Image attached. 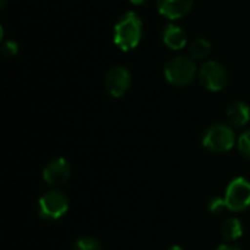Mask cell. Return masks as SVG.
Instances as JSON below:
<instances>
[{
  "instance_id": "cell-1",
  "label": "cell",
  "mask_w": 250,
  "mask_h": 250,
  "mask_svg": "<svg viewBox=\"0 0 250 250\" xmlns=\"http://www.w3.org/2000/svg\"><path fill=\"white\" fill-rule=\"evenodd\" d=\"M142 34L144 22L141 16L136 12L129 10L117 19L113 29V41L122 51L127 53L139 45Z\"/></svg>"
},
{
  "instance_id": "cell-2",
  "label": "cell",
  "mask_w": 250,
  "mask_h": 250,
  "mask_svg": "<svg viewBox=\"0 0 250 250\" xmlns=\"http://www.w3.org/2000/svg\"><path fill=\"white\" fill-rule=\"evenodd\" d=\"M198 73V66L192 57L188 56H176L171 57L164 66V78L166 81L177 88L186 86L193 82Z\"/></svg>"
},
{
  "instance_id": "cell-3",
  "label": "cell",
  "mask_w": 250,
  "mask_h": 250,
  "mask_svg": "<svg viewBox=\"0 0 250 250\" xmlns=\"http://www.w3.org/2000/svg\"><path fill=\"white\" fill-rule=\"evenodd\" d=\"M236 144L237 139L233 127L224 123H215L209 126L202 136L204 148L212 154H226L231 151Z\"/></svg>"
},
{
  "instance_id": "cell-4",
  "label": "cell",
  "mask_w": 250,
  "mask_h": 250,
  "mask_svg": "<svg viewBox=\"0 0 250 250\" xmlns=\"http://www.w3.org/2000/svg\"><path fill=\"white\" fill-rule=\"evenodd\" d=\"M69 196L57 189L45 192L37 204V212L40 218L45 221H56L69 211Z\"/></svg>"
},
{
  "instance_id": "cell-5",
  "label": "cell",
  "mask_w": 250,
  "mask_h": 250,
  "mask_svg": "<svg viewBox=\"0 0 250 250\" xmlns=\"http://www.w3.org/2000/svg\"><path fill=\"white\" fill-rule=\"evenodd\" d=\"M224 201L231 212H243L250 208V182L245 177L233 179L226 189Z\"/></svg>"
},
{
  "instance_id": "cell-6",
  "label": "cell",
  "mask_w": 250,
  "mask_h": 250,
  "mask_svg": "<svg viewBox=\"0 0 250 250\" xmlns=\"http://www.w3.org/2000/svg\"><path fill=\"white\" fill-rule=\"evenodd\" d=\"M199 81L205 89L211 92H218L227 86L229 72L221 63L215 60H208L199 69Z\"/></svg>"
},
{
  "instance_id": "cell-7",
  "label": "cell",
  "mask_w": 250,
  "mask_h": 250,
  "mask_svg": "<svg viewBox=\"0 0 250 250\" xmlns=\"http://www.w3.org/2000/svg\"><path fill=\"white\" fill-rule=\"evenodd\" d=\"M132 85V73L126 66H114L111 67L104 79L105 91L113 98H122Z\"/></svg>"
},
{
  "instance_id": "cell-8",
  "label": "cell",
  "mask_w": 250,
  "mask_h": 250,
  "mask_svg": "<svg viewBox=\"0 0 250 250\" xmlns=\"http://www.w3.org/2000/svg\"><path fill=\"white\" fill-rule=\"evenodd\" d=\"M72 174V166L64 157H57L51 160L42 168V180L51 188L63 186Z\"/></svg>"
},
{
  "instance_id": "cell-9",
  "label": "cell",
  "mask_w": 250,
  "mask_h": 250,
  "mask_svg": "<svg viewBox=\"0 0 250 250\" xmlns=\"http://www.w3.org/2000/svg\"><path fill=\"white\" fill-rule=\"evenodd\" d=\"M157 10L168 21H177L185 18L193 7L195 0H157Z\"/></svg>"
},
{
  "instance_id": "cell-10",
  "label": "cell",
  "mask_w": 250,
  "mask_h": 250,
  "mask_svg": "<svg viewBox=\"0 0 250 250\" xmlns=\"http://www.w3.org/2000/svg\"><path fill=\"white\" fill-rule=\"evenodd\" d=\"M227 122L231 127H243L250 122V107L248 103L236 100L231 101L226 110Z\"/></svg>"
},
{
  "instance_id": "cell-11",
  "label": "cell",
  "mask_w": 250,
  "mask_h": 250,
  "mask_svg": "<svg viewBox=\"0 0 250 250\" xmlns=\"http://www.w3.org/2000/svg\"><path fill=\"white\" fill-rule=\"evenodd\" d=\"M163 41L170 50L179 51L186 47L188 34L182 26H179L176 23H167L163 31Z\"/></svg>"
},
{
  "instance_id": "cell-12",
  "label": "cell",
  "mask_w": 250,
  "mask_h": 250,
  "mask_svg": "<svg viewBox=\"0 0 250 250\" xmlns=\"http://www.w3.org/2000/svg\"><path fill=\"white\" fill-rule=\"evenodd\" d=\"M245 234L243 223L237 217L227 218L221 226V236L226 242H236Z\"/></svg>"
},
{
  "instance_id": "cell-13",
  "label": "cell",
  "mask_w": 250,
  "mask_h": 250,
  "mask_svg": "<svg viewBox=\"0 0 250 250\" xmlns=\"http://www.w3.org/2000/svg\"><path fill=\"white\" fill-rule=\"evenodd\" d=\"M211 42L207 38H196L189 44V54L193 60H205L211 54Z\"/></svg>"
},
{
  "instance_id": "cell-14",
  "label": "cell",
  "mask_w": 250,
  "mask_h": 250,
  "mask_svg": "<svg viewBox=\"0 0 250 250\" xmlns=\"http://www.w3.org/2000/svg\"><path fill=\"white\" fill-rule=\"evenodd\" d=\"M101 242L92 236H83L73 242L72 250H101Z\"/></svg>"
},
{
  "instance_id": "cell-15",
  "label": "cell",
  "mask_w": 250,
  "mask_h": 250,
  "mask_svg": "<svg viewBox=\"0 0 250 250\" xmlns=\"http://www.w3.org/2000/svg\"><path fill=\"white\" fill-rule=\"evenodd\" d=\"M237 148L240 154L250 161V129L245 130L237 139Z\"/></svg>"
},
{
  "instance_id": "cell-16",
  "label": "cell",
  "mask_w": 250,
  "mask_h": 250,
  "mask_svg": "<svg viewBox=\"0 0 250 250\" xmlns=\"http://www.w3.org/2000/svg\"><path fill=\"white\" fill-rule=\"evenodd\" d=\"M226 209H227V205H226L224 198L214 196V198L209 199V202H208V211L212 215H221Z\"/></svg>"
},
{
  "instance_id": "cell-17",
  "label": "cell",
  "mask_w": 250,
  "mask_h": 250,
  "mask_svg": "<svg viewBox=\"0 0 250 250\" xmlns=\"http://www.w3.org/2000/svg\"><path fill=\"white\" fill-rule=\"evenodd\" d=\"M19 51V47H18V42L13 41V40H7V41H3V45H1V53L4 57L10 59V57H15Z\"/></svg>"
},
{
  "instance_id": "cell-18",
  "label": "cell",
  "mask_w": 250,
  "mask_h": 250,
  "mask_svg": "<svg viewBox=\"0 0 250 250\" xmlns=\"http://www.w3.org/2000/svg\"><path fill=\"white\" fill-rule=\"evenodd\" d=\"M217 250H242L240 248H236V246H233V245H229V243H226V245H220Z\"/></svg>"
},
{
  "instance_id": "cell-19",
  "label": "cell",
  "mask_w": 250,
  "mask_h": 250,
  "mask_svg": "<svg viewBox=\"0 0 250 250\" xmlns=\"http://www.w3.org/2000/svg\"><path fill=\"white\" fill-rule=\"evenodd\" d=\"M132 4H135V6H141V4H145L148 0H129Z\"/></svg>"
},
{
  "instance_id": "cell-20",
  "label": "cell",
  "mask_w": 250,
  "mask_h": 250,
  "mask_svg": "<svg viewBox=\"0 0 250 250\" xmlns=\"http://www.w3.org/2000/svg\"><path fill=\"white\" fill-rule=\"evenodd\" d=\"M167 250H185L182 246H179V245H173V246H170Z\"/></svg>"
},
{
  "instance_id": "cell-21",
  "label": "cell",
  "mask_w": 250,
  "mask_h": 250,
  "mask_svg": "<svg viewBox=\"0 0 250 250\" xmlns=\"http://www.w3.org/2000/svg\"><path fill=\"white\" fill-rule=\"evenodd\" d=\"M4 4H6V0H0V7H1V9L4 7Z\"/></svg>"
}]
</instances>
